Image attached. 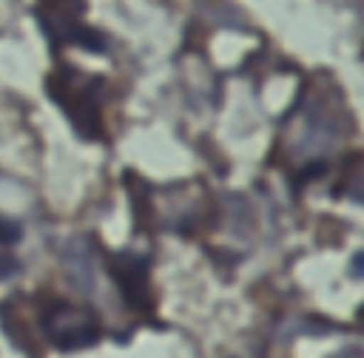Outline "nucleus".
<instances>
[{"label":"nucleus","mask_w":364,"mask_h":358,"mask_svg":"<svg viewBox=\"0 0 364 358\" xmlns=\"http://www.w3.org/2000/svg\"><path fill=\"white\" fill-rule=\"evenodd\" d=\"M43 332L57 349H82L100 341V318L71 301H51L43 310Z\"/></svg>","instance_id":"1"},{"label":"nucleus","mask_w":364,"mask_h":358,"mask_svg":"<svg viewBox=\"0 0 364 358\" xmlns=\"http://www.w3.org/2000/svg\"><path fill=\"white\" fill-rule=\"evenodd\" d=\"M48 88L54 94V99L65 108L71 125L77 134L94 139L100 136V99L94 94V82L88 77H77V74H57L48 80Z\"/></svg>","instance_id":"2"},{"label":"nucleus","mask_w":364,"mask_h":358,"mask_svg":"<svg viewBox=\"0 0 364 358\" xmlns=\"http://www.w3.org/2000/svg\"><path fill=\"white\" fill-rule=\"evenodd\" d=\"M148 267H151V261L145 256H134V253H117L108 259V270L114 276V284L119 287L122 298L134 310H151V304H154Z\"/></svg>","instance_id":"3"},{"label":"nucleus","mask_w":364,"mask_h":358,"mask_svg":"<svg viewBox=\"0 0 364 358\" xmlns=\"http://www.w3.org/2000/svg\"><path fill=\"white\" fill-rule=\"evenodd\" d=\"M20 236H23V227L17 222L0 216V244H14V242H20Z\"/></svg>","instance_id":"4"},{"label":"nucleus","mask_w":364,"mask_h":358,"mask_svg":"<svg viewBox=\"0 0 364 358\" xmlns=\"http://www.w3.org/2000/svg\"><path fill=\"white\" fill-rule=\"evenodd\" d=\"M14 270H17V261L9 259V256H0V278L9 276V273H14Z\"/></svg>","instance_id":"5"}]
</instances>
